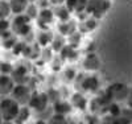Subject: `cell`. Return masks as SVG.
Here are the masks:
<instances>
[{
	"mask_svg": "<svg viewBox=\"0 0 132 124\" xmlns=\"http://www.w3.org/2000/svg\"><path fill=\"white\" fill-rule=\"evenodd\" d=\"M9 21H11V30L19 38H23L27 42L35 41V32H33V27H32V20L25 13L13 15V17L9 19Z\"/></svg>",
	"mask_w": 132,
	"mask_h": 124,
	"instance_id": "obj_1",
	"label": "cell"
},
{
	"mask_svg": "<svg viewBox=\"0 0 132 124\" xmlns=\"http://www.w3.org/2000/svg\"><path fill=\"white\" fill-rule=\"evenodd\" d=\"M128 91H129V86H127L124 82H114L106 87L103 94L108 98L110 102L119 103V102H126Z\"/></svg>",
	"mask_w": 132,
	"mask_h": 124,
	"instance_id": "obj_2",
	"label": "cell"
},
{
	"mask_svg": "<svg viewBox=\"0 0 132 124\" xmlns=\"http://www.w3.org/2000/svg\"><path fill=\"white\" fill-rule=\"evenodd\" d=\"M20 107L21 106L11 96L0 98V116L3 118V120L15 121L19 115Z\"/></svg>",
	"mask_w": 132,
	"mask_h": 124,
	"instance_id": "obj_3",
	"label": "cell"
},
{
	"mask_svg": "<svg viewBox=\"0 0 132 124\" xmlns=\"http://www.w3.org/2000/svg\"><path fill=\"white\" fill-rule=\"evenodd\" d=\"M110 8H111L110 0H89L86 7V13L99 20L103 15H106Z\"/></svg>",
	"mask_w": 132,
	"mask_h": 124,
	"instance_id": "obj_4",
	"label": "cell"
},
{
	"mask_svg": "<svg viewBox=\"0 0 132 124\" xmlns=\"http://www.w3.org/2000/svg\"><path fill=\"white\" fill-rule=\"evenodd\" d=\"M49 98L46 95V93H41V91H32V95H30V99L28 102V107L33 111L41 112L46 111V108L49 107Z\"/></svg>",
	"mask_w": 132,
	"mask_h": 124,
	"instance_id": "obj_5",
	"label": "cell"
},
{
	"mask_svg": "<svg viewBox=\"0 0 132 124\" xmlns=\"http://www.w3.org/2000/svg\"><path fill=\"white\" fill-rule=\"evenodd\" d=\"M30 95H32V88L29 87V85H15L9 96L15 99L20 106H28Z\"/></svg>",
	"mask_w": 132,
	"mask_h": 124,
	"instance_id": "obj_6",
	"label": "cell"
},
{
	"mask_svg": "<svg viewBox=\"0 0 132 124\" xmlns=\"http://www.w3.org/2000/svg\"><path fill=\"white\" fill-rule=\"evenodd\" d=\"M36 21H37V25L40 29H49V27L56 22V16H54L53 7L40 8Z\"/></svg>",
	"mask_w": 132,
	"mask_h": 124,
	"instance_id": "obj_7",
	"label": "cell"
},
{
	"mask_svg": "<svg viewBox=\"0 0 132 124\" xmlns=\"http://www.w3.org/2000/svg\"><path fill=\"white\" fill-rule=\"evenodd\" d=\"M102 66V60L96 52H86L82 60V67L87 73H96Z\"/></svg>",
	"mask_w": 132,
	"mask_h": 124,
	"instance_id": "obj_8",
	"label": "cell"
},
{
	"mask_svg": "<svg viewBox=\"0 0 132 124\" xmlns=\"http://www.w3.org/2000/svg\"><path fill=\"white\" fill-rule=\"evenodd\" d=\"M11 78L13 79L15 85H28V82L30 79L29 67L24 63L15 65L12 73H11Z\"/></svg>",
	"mask_w": 132,
	"mask_h": 124,
	"instance_id": "obj_9",
	"label": "cell"
},
{
	"mask_svg": "<svg viewBox=\"0 0 132 124\" xmlns=\"http://www.w3.org/2000/svg\"><path fill=\"white\" fill-rule=\"evenodd\" d=\"M99 86H101V81L94 74H86L79 79V87L82 90V93H86V94L96 93L99 90Z\"/></svg>",
	"mask_w": 132,
	"mask_h": 124,
	"instance_id": "obj_10",
	"label": "cell"
},
{
	"mask_svg": "<svg viewBox=\"0 0 132 124\" xmlns=\"http://www.w3.org/2000/svg\"><path fill=\"white\" fill-rule=\"evenodd\" d=\"M58 55L62 62H75L79 58V49L66 42V45L58 52Z\"/></svg>",
	"mask_w": 132,
	"mask_h": 124,
	"instance_id": "obj_11",
	"label": "cell"
},
{
	"mask_svg": "<svg viewBox=\"0 0 132 124\" xmlns=\"http://www.w3.org/2000/svg\"><path fill=\"white\" fill-rule=\"evenodd\" d=\"M56 33H53L50 29H40L35 35V42L40 48H49L53 41V37Z\"/></svg>",
	"mask_w": 132,
	"mask_h": 124,
	"instance_id": "obj_12",
	"label": "cell"
},
{
	"mask_svg": "<svg viewBox=\"0 0 132 124\" xmlns=\"http://www.w3.org/2000/svg\"><path fill=\"white\" fill-rule=\"evenodd\" d=\"M15 87V82L8 74H0V98L9 96Z\"/></svg>",
	"mask_w": 132,
	"mask_h": 124,
	"instance_id": "obj_13",
	"label": "cell"
},
{
	"mask_svg": "<svg viewBox=\"0 0 132 124\" xmlns=\"http://www.w3.org/2000/svg\"><path fill=\"white\" fill-rule=\"evenodd\" d=\"M57 30H58V35H61L63 37H69L71 33L78 30V22L71 19L68 21H63V22H58Z\"/></svg>",
	"mask_w": 132,
	"mask_h": 124,
	"instance_id": "obj_14",
	"label": "cell"
},
{
	"mask_svg": "<svg viewBox=\"0 0 132 124\" xmlns=\"http://www.w3.org/2000/svg\"><path fill=\"white\" fill-rule=\"evenodd\" d=\"M70 104L73 108H77L79 111H86L89 108V100L83 93H74L70 99Z\"/></svg>",
	"mask_w": 132,
	"mask_h": 124,
	"instance_id": "obj_15",
	"label": "cell"
},
{
	"mask_svg": "<svg viewBox=\"0 0 132 124\" xmlns=\"http://www.w3.org/2000/svg\"><path fill=\"white\" fill-rule=\"evenodd\" d=\"M17 40H19V37L15 35V33L12 30H8V32L3 33V35H0V46H2L4 50H11L15 46Z\"/></svg>",
	"mask_w": 132,
	"mask_h": 124,
	"instance_id": "obj_16",
	"label": "cell"
},
{
	"mask_svg": "<svg viewBox=\"0 0 132 124\" xmlns=\"http://www.w3.org/2000/svg\"><path fill=\"white\" fill-rule=\"evenodd\" d=\"M52 108H53V112H54V114L63 115V116H66L68 114H70L71 110H73L70 102H66V100H62V99L56 100V102L53 103Z\"/></svg>",
	"mask_w": 132,
	"mask_h": 124,
	"instance_id": "obj_17",
	"label": "cell"
},
{
	"mask_svg": "<svg viewBox=\"0 0 132 124\" xmlns=\"http://www.w3.org/2000/svg\"><path fill=\"white\" fill-rule=\"evenodd\" d=\"M8 4L12 15H20L25 12L27 7L29 5V0H8Z\"/></svg>",
	"mask_w": 132,
	"mask_h": 124,
	"instance_id": "obj_18",
	"label": "cell"
},
{
	"mask_svg": "<svg viewBox=\"0 0 132 124\" xmlns=\"http://www.w3.org/2000/svg\"><path fill=\"white\" fill-rule=\"evenodd\" d=\"M53 11H54V16H56V21H58V22H63V21L70 20L71 15H73L63 4L62 5H57V7H53Z\"/></svg>",
	"mask_w": 132,
	"mask_h": 124,
	"instance_id": "obj_19",
	"label": "cell"
},
{
	"mask_svg": "<svg viewBox=\"0 0 132 124\" xmlns=\"http://www.w3.org/2000/svg\"><path fill=\"white\" fill-rule=\"evenodd\" d=\"M96 27H98V19L87 15V16L82 20L81 27L78 25V30H79V28H81V30H85V32H93Z\"/></svg>",
	"mask_w": 132,
	"mask_h": 124,
	"instance_id": "obj_20",
	"label": "cell"
},
{
	"mask_svg": "<svg viewBox=\"0 0 132 124\" xmlns=\"http://www.w3.org/2000/svg\"><path fill=\"white\" fill-rule=\"evenodd\" d=\"M66 45V37H63V36H61V35H54V37H53V41H52V44H50V49L54 52V53H58L63 46Z\"/></svg>",
	"mask_w": 132,
	"mask_h": 124,
	"instance_id": "obj_21",
	"label": "cell"
},
{
	"mask_svg": "<svg viewBox=\"0 0 132 124\" xmlns=\"http://www.w3.org/2000/svg\"><path fill=\"white\" fill-rule=\"evenodd\" d=\"M30 108L28 106H21L20 111H19V115L15 120V124H24L25 121H28V119L30 118Z\"/></svg>",
	"mask_w": 132,
	"mask_h": 124,
	"instance_id": "obj_22",
	"label": "cell"
},
{
	"mask_svg": "<svg viewBox=\"0 0 132 124\" xmlns=\"http://www.w3.org/2000/svg\"><path fill=\"white\" fill-rule=\"evenodd\" d=\"M28 42L24 41V40H17V42L15 44V46L11 49V52H12V54L15 55V57H19V55H23L24 52H25V48H27Z\"/></svg>",
	"mask_w": 132,
	"mask_h": 124,
	"instance_id": "obj_23",
	"label": "cell"
},
{
	"mask_svg": "<svg viewBox=\"0 0 132 124\" xmlns=\"http://www.w3.org/2000/svg\"><path fill=\"white\" fill-rule=\"evenodd\" d=\"M66 42L73 45V46H75V48H79V45L82 42V33L79 30L71 33L69 37H66Z\"/></svg>",
	"mask_w": 132,
	"mask_h": 124,
	"instance_id": "obj_24",
	"label": "cell"
},
{
	"mask_svg": "<svg viewBox=\"0 0 132 124\" xmlns=\"http://www.w3.org/2000/svg\"><path fill=\"white\" fill-rule=\"evenodd\" d=\"M38 11H40V7L37 5V3H29V5L25 9V15L33 21L37 19V15H38Z\"/></svg>",
	"mask_w": 132,
	"mask_h": 124,
	"instance_id": "obj_25",
	"label": "cell"
},
{
	"mask_svg": "<svg viewBox=\"0 0 132 124\" xmlns=\"http://www.w3.org/2000/svg\"><path fill=\"white\" fill-rule=\"evenodd\" d=\"M12 12L8 4V0H0V19H9Z\"/></svg>",
	"mask_w": 132,
	"mask_h": 124,
	"instance_id": "obj_26",
	"label": "cell"
},
{
	"mask_svg": "<svg viewBox=\"0 0 132 124\" xmlns=\"http://www.w3.org/2000/svg\"><path fill=\"white\" fill-rule=\"evenodd\" d=\"M107 114H110V116H111L112 119L120 116V114H122L120 106L118 103H115V102H111V103H110V106L107 107Z\"/></svg>",
	"mask_w": 132,
	"mask_h": 124,
	"instance_id": "obj_27",
	"label": "cell"
},
{
	"mask_svg": "<svg viewBox=\"0 0 132 124\" xmlns=\"http://www.w3.org/2000/svg\"><path fill=\"white\" fill-rule=\"evenodd\" d=\"M48 124H69V121H68V118L63 116V115L53 114V115L49 118Z\"/></svg>",
	"mask_w": 132,
	"mask_h": 124,
	"instance_id": "obj_28",
	"label": "cell"
},
{
	"mask_svg": "<svg viewBox=\"0 0 132 124\" xmlns=\"http://www.w3.org/2000/svg\"><path fill=\"white\" fill-rule=\"evenodd\" d=\"M77 77H78V74H77L75 69H74V67H71V66H68L63 70V78H65V81L71 82V81L77 79Z\"/></svg>",
	"mask_w": 132,
	"mask_h": 124,
	"instance_id": "obj_29",
	"label": "cell"
},
{
	"mask_svg": "<svg viewBox=\"0 0 132 124\" xmlns=\"http://www.w3.org/2000/svg\"><path fill=\"white\" fill-rule=\"evenodd\" d=\"M13 66L9 61H2L0 62V74H8L11 75V73H12L13 70Z\"/></svg>",
	"mask_w": 132,
	"mask_h": 124,
	"instance_id": "obj_30",
	"label": "cell"
},
{
	"mask_svg": "<svg viewBox=\"0 0 132 124\" xmlns=\"http://www.w3.org/2000/svg\"><path fill=\"white\" fill-rule=\"evenodd\" d=\"M11 30V21L9 19H0V35Z\"/></svg>",
	"mask_w": 132,
	"mask_h": 124,
	"instance_id": "obj_31",
	"label": "cell"
},
{
	"mask_svg": "<svg viewBox=\"0 0 132 124\" xmlns=\"http://www.w3.org/2000/svg\"><path fill=\"white\" fill-rule=\"evenodd\" d=\"M111 124H132V123L128 121L126 118H123L122 115H120V116H118V118H114V119L111 120Z\"/></svg>",
	"mask_w": 132,
	"mask_h": 124,
	"instance_id": "obj_32",
	"label": "cell"
},
{
	"mask_svg": "<svg viewBox=\"0 0 132 124\" xmlns=\"http://www.w3.org/2000/svg\"><path fill=\"white\" fill-rule=\"evenodd\" d=\"M122 115L123 118H126L128 121H131L132 123V108H129V107H127L126 110H122Z\"/></svg>",
	"mask_w": 132,
	"mask_h": 124,
	"instance_id": "obj_33",
	"label": "cell"
},
{
	"mask_svg": "<svg viewBox=\"0 0 132 124\" xmlns=\"http://www.w3.org/2000/svg\"><path fill=\"white\" fill-rule=\"evenodd\" d=\"M87 124H101V121H99V118L96 115H91L87 119Z\"/></svg>",
	"mask_w": 132,
	"mask_h": 124,
	"instance_id": "obj_34",
	"label": "cell"
},
{
	"mask_svg": "<svg viewBox=\"0 0 132 124\" xmlns=\"http://www.w3.org/2000/svg\"><path fill=\"white\" fill-rule=\"evenodd\" d=\"M126 103H127V107L132 108V87H129V91H128V96L126 99Z\"/></svg>",
	"mask_w": 132,
	"mask_h": 124,
	"instance_id": "obj_35",
	"label": "cell"
},
{
	"mask_svg": "<svg viewBox=\"0 0 132 124\" xmlns=\"http://www.w3.org/2000/svg\"><path fill=\"white\" fill-rule=\"evenodd\" d=\"M50 7H57V5H62L65 4V0H48Z\"/></svg>",
	"mask_w": 132,
	"mask_h": 124,
	"instance_id": "obj_36",
	"label": "cell"
},
{
	"mask_svg": "<svg viewBox=\"0 0 132 124\" xmlns=\"http://www.w3.org/2000/svg\"><path fill=\"white\" fill-rule=\"evenodd\" d=\"M33 124H48V121H46V120H44V119H38V120H36Z\"/></svg>",
	"mask_w": 132,
	"mask_h": 124,
	"instance_id": "obj_37",
	"label": "cell"
},
{
	"mask_svg": "<svg viewBox=\"0 0 132 124\" xmlns=\"http://www.w3.org/2000/svg\"><path fill=\"white\" fill-rule=\"evenodd\" d=\"M0 124H15V121H8V120H3Z\"/></svg>",
	"mask_w": 132,
	"mask_h": 124,
	"instance_id": "obj_38",
	"label": "cell"
},
{
	"mask_svg": "<svg viewBox=\"0 0 132 124\" xmlns=\"http://www.w3.org/2000/svg\"><path fill=\"white\" fill-rule=\"evenodd\" d=\"M38 0H29V3H37Z\"/></svg>",
	"mask_w": 132,
	"mask_h": 124,
	"instance_id": "obj_39",
	"label": "cell"
},
{
	"mask_svg": "<svg viewBox=\"0 0 132 124\" xmlns=\"http://www.w3.org/2000/svg\"><path fill=\"white\" fill-rule=\"evenodd\" d=\"M101 124H111V121H103V123H101Z\"/></svg>",
	"mask_w": 132,
	"mask_h": 124,
	"instance_id": "obj_40",
	"label": "cell"
},
{
	"mask_svg": "<svg viewBox=\"0 0 132 124\" xmlns=\"http://www.w3.org/2000/svg\"><path fill=\"white\" fill-rule=\"evenodd\" d=\"M2 121H3V118H2V116H0V123H2Z\"/></svg>",
	"mask_w": 132,
	"mask_h": 124,
	"instance_id": "obj_41",
	"label": "cell"
},
{
	"mask_svg": "<svg viewBox=\"0 0 132 124\" xmlns=\"http://www.w3.org/2000/svg\"><path fill=\"white\" fill-rule=\"evenodd\" d=\"M131 3H132V0H131Z\"/></svg>",
	"mask_w": 132,
	"mask_h": 124,
	"instance_id": "obj_42",
	"label": "cell"
}]
</instances>
